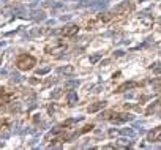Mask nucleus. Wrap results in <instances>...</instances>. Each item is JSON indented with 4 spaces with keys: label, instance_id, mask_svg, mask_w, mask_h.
<instances>
[{
    "label": "nucleus",
    "instance_id": "dca6fc26",
    "mask_svg": "<svg viewBox=\"0 0 161 150\" xmlns=\"http://www.w3.org/2000/svg\"><path fill=\"white\" fill-rule=\"evenodd\" d=\"M142 22H144V24H145V25L148 27V25L152 24V19H150V18H144V19H142Z\"/></svg>",
    "mask_w": 161,
    "mask_h": 150
},
{
    "label": "nucleus",
    "instance_id": "423d86ee",
    "mask_svg": "<svg viewBox=\"0 0 161 150\" xmlns=\"http://www.w3.org/2000/svg\"><path fill=\"white\" fill-rule=\"evenodd\" d=\"M104 106H106V103H104V101H99V103H95V104H92V106H88V112H96V111H99V109H103Z\"/></svg>",
    "mask_w": 161,
    "mask_h": 150
},
{
    "label": "nucleus",
    "instance_id": "ddd939ff",
    "mask_svg": "<svg viewBox=\"0 0 161 150\" xmlns=\"http://www.w3.org/2000/svg\"><path fill=\"white\" fill-rule=\"evenodd\" d=\"M122 134H125V136H130V137H133V136H134V131H133V130H122Z\"/></svg>",
    "mask_w": 161,
    "mask_h": 150
},
{
    "label": "nucleus",
    "instance_id": "6ab92c4d",
    "mask_svg": "<svg viewBox=\"0 0 161 150\" xmlns=\"http://www.w3.org/2000/svg\"><path fill=\"white\" fill-rule=\"evenodd\" d=\"M0 63H2V59H0Z\"/></svg>",
    "mask_w": 161,
    "mask_h": 150
},
{
    "label": "nucleus",
    "instance_id": "20e7f679",
    "mask_svg": "<svg viewBox=\"0 0 161 150\" xmlns=\"http://www.w3.org/2000/svg\"><path fill=\"white\" fill-rule=\"evenodd\" d=\"M62 33H63V35H66V36H73V35H76V33H77V25L65 27V29L62 30Z\"/></svg>",
    "mask_w": 161,
    "mask_h": 150
},
{
    "label": "nucleus",
    "instance_id": "f257e3e1",
    "mask_svg": "<svg viewBox=\"0 0 161 150\" xmlns=\"http://www.w3.org/2000/svg\"><path fill=\"white\" fill-rule=\"evenodd\" d=\"M16 65H18L19 70H30L33 65H35V59L32 57V55H21V57L18 59V62H16Z\"/></svg>",
    "mask_w": 161,
    "mask_h": 150
},
{
    "label": "nucleus",
    "instance_id": "4468645a",
    "mask_svg": "<svg viewBox=\"0 0 161 150\" xmlns=\"http://www.w3.org/2000/svg\"><path fill=\"white\" fill-rule=\"evenodd\" d=\"M49 70H51V66H43V68H40V70L36 71V73H38V74H46Z\"/></svg>",
    "mask_w": 161,
    "mask_h": 150
},
{
    "label": "nucleus",
    "instance_id": "a211bd4d",
    "mask_svg": "<svg viewBox=\"0 0 161 150\" xmlns=\"http://www.w3.org/2000/svg\"><path fill=\"white\" fill-rule=\"evenodd\" d=\"M109 136H115V130H111L109 131Z\"/></svg>",
    "mask_w": 161,
    "mask_h": 150
},
{
    "label": "nucleus",
    "instance_id": "9b49d317",
    "mask_svg": "<svg viewBox=\"0 0 161 150\" xmlns=\"http://www.w3.org/2000/svg\"><path fill=\"white\" fill-rule=\"evenodd\" d=\"M60 73H65V74H73V73H74V68H73L71 65H68V66H65V68L60 70Z\"/></svg>",
    "mask_w": 161,
    "mask_h": 150
},
{
    "label": "nucleus",
    "instance_id": "f3484780",
    "mask_svg": "<svg viewBox=\"0 0 161 150\" xmlns=\"http://www.w3.org/2000/svg\"><path fill=\"white\" fill-rule=\"evenodd\" d=\"M60 93H62V92H60V90H57V92H55L52 97H54V98H59V97H60Z\"/></svg>",
    "mask_w": 161,
    "mask_h": 150
},
{
    "label": "nucleus",
    "instance_id": "f03ea898",
    "mask_svg": "<svg viewBox=\"0 0 161 150\" xmlns=\"http://www.w3.org/2000/svg\"><path fill=\"white\" fill-rule=\"evenodd\" d=\"M133 119H134V117H133L131 114H119V115H115V117H112V122H114V123H117V125H120V123L130 122Z\"/></svg>",
    "mask_w": 161,
    "mask_h": 150
},
{
    "label": "nucleus",
    "instance_id": "0eeeda50",
    "mask_svg": "<svg viewBox=\"0 0 161 150\" xmlns=\"http://www.w3.org/2000/svg\"><path fill=\"white\" fill-rule=\"evenodd\" d=\"M136 85H137L136 82H125L123 85H120V87H119V92H125L126 88H133V87H136Z\"/></svg>",
    "mask_w": 161,
    "mask_h": 150
},
{
    "label": "nucleus",
    "instance_id": "f8f14e48",
    "mask_svg": "<svg viewBox=\"0 0 161 150\" xmlns=\"http://www.w3.org/2000/svg\"><path fill=\"white\" fill-rule=\"evenodd\" d=\"M77 85H79V82H77V81H71V82H66V84H65L66 88H74Z\"/></svg>",
    "mask_w": 161,
    "mask_h": 150
},
{
    "label": "nucleus",
    "instance_id": "39448f33",
    "mask_svg": "<svg viewBox=\"0 0 161 150\" xmlns=\"http://www.w3.org/2000/svg\"><path fill=\"white\" fill-rule=\"evenodd\" d=\"M128 10H130V3H128V2H123V3H120L119 7H115L114 13L122 14V13H125V11H128Z\"/></svg>",
    "mask_w": 161,
    "mask_h": 150
},
{
    "label": "nucleus",
    "instance_id": "6e6552de",
    "mask_svg": "<svg viewBox=\"0 0 161 150\" xmlns=\"http://www.w3.org/2000/svg\"><path fill=\"white\" fill-rule=\"evenodd\" d=\"M161 108V101H157V103H155V104H152V106L150 108H148L147 109V114H152V112H157V111Z\"/></svg>",
    "mask_w": 161,
    "mask_h": 150
},
{
    "label": "nucleus",
    "instance_id": "2eb2a0df",
    "mask_svg": "<svg viewBox=\"0 0 161 150\" xmlns=\"http://www.w3.org/2000/svg\"><path fill=\"white\" fill-rule=\"evenodd\" d=\"M98 60H99V54H96V55H92V57H90V62H92V63L98 62Z\"/></svg>",
    "mask_w": 161,
    "mask_h": 150
},
{
    "label": "nucleus",
    "instance_id": "1a4fd4ad",
    "mask_svg": "<svg viewBox=\"0 0 161 150\" xmlns=\"http://www.w3.org/2000/svg\"><path fill=\"white\" fill-rule=\"evenodd\" d=\"M117 146L122 147V149H126V147H131V142L128 139H119L117 141Z\"/></svg>",
    "mask_w": 161,
    "mask_h": 150
},
{
    "label": "nucleus",
    "instance_id": "9d476101",
    "mask_svg": "<svg viewBox=\"0 0 161 150\" xmlns=\"http://www.w3.org/2000/svg\"><path fill=\"white\" fill-rule=\"evenodd\" d=\"M68 103L70 104H76L77 103V95H76L74 92H70L68 93Z\"/></svg>",
    "mask_w": 161,
    "mask_h": 150
},
{
    "label": "nucleus",
    "instance_id": "7ed1b4c3",
    "mask_svg": "<svg viewBox=\"0 0 161 150\" xmlns=\"http://www.w3.org/2000/svg\"><path fill=\"white\" fill-rule=\"evenodd\" d=\"M148 141H152V142H160L161 141V126H158V128H155L153 131L148 133Z\"/></svg>",
    "mask_w": 161,
    "mask_h": 150
}]
</instances>
